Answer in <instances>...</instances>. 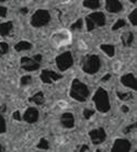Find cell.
<instances>
[{
  "mask_svg": "<svg viewBox=\"0 0 137 152\" xmlns=\"http://www.w3.org/2000/svg\"><path fill=\"white\" fill-rule=\"evenodd\" d=\"M71 39H72L71 33L69 31H67V30H59V31L55 32L51 37L52 44L56 48L69 45L71 43Z\"/></svg>",
  "mask_w": 137,
  "mask_h": 152,
  "instance_id": "6da1fadb",
  "label": "cell"
},
{
  "mask_svg": "<svg viewBox=\"0 0 137 152\" xmlns=\"http://www.w3.org/2000/svg\"><path fill=\"white\" fill-rule=\"evenodd\" d=\"M70 96L77 101L83 102L89 96V90L86 86V84L81 83L79 80H74L72 81L71 90H70Z\"/></svg>",
  "mask_w": 137,
  "mask_h": 152,
  "instance_id": "7a4b0ae2",
  "label": "cell"
},
{
  "mask_svg": "<svg viewBox=\"0 0 137 152\" xmlns=\"http://www.w3.org/2000/svg\"><path fill=\"white\" fill-rule=\"evenodd\" d=\"M93 101L96 103V108L102 113H105L110 110V104H109V97L105 90L99 89L96 91V95L93 96Z\"/></svg>",
  "mask_w": 137,
  "mask_h": 152,
  "instance_id": "3957f363",
  "label": "cell"
},
{
  "mask_svg": "<svg viewBox=\"0 0 137 152\" xmlns=\"http://www.w3.org/2000/svg\"><path fill=\"white\" fill-rule=\"evenodd\" d=\"M100 68V59L98 56L91 55L87 56L83 59L82 64V70L87 73H96Z\"/></svg>",
  "mask_w": 137,
  "mask_h": 152,
  "instance_id": "277c9868",
  "label": "cell"
},
{
  "mask_svg": "<svg viewBox=\"0 0 137 152\" xmlns=\"http://www.w3.org/2000/svg\"><path fill=\"white\" fill-rule=\"evenodd\" d=\"M49 13L46 10H38L34 13V15L31 19V24L35 28L44 26L49 22Z\"/></svg>",
  "mask_w": 137,
  "mask_h": 152,
  "instance_id": "5b68a950",
  "label": "cell"
},
{
  "mask_svg": "<svg viewBox=\"0 0 137 152\" xmlns=\"http://www.w3.org/2000/svg\"><path fill=\"white\" fill-rule=\"evenodd\" d=\"M56 64H57V67L59 68V70H64L68 69L69 67L72 65V57L70 53H64L60 56H58L56 58Z\"/></svg>",
  "mask_w": 137,
  "mask_h": 152,
  "instance_id": "8992f818",
  "label": "cell"
},
{
  "mask_svg": "<svg viewBox=\"0 0 137 152\" xmlns=\"http://www.w3.org/2000/svg\"><path fill=\"white\" fill-rule=\"evenodd\" d=\"M21 67L24 70L33 71V70H36L40 67V62L36 61L34 58L31 59L29 57H23V58H21Z\"/></svg>",
  "mask_w": 137,
  "mask_h": 152,
  "instance_id": "52a82bcc",
  "label": "cell"
},
{
  "mask_svg": "<svg viewBox=\"0 0 137 152\" xmlns=\"http://www.w3.org/2000/svg\"><path fill=\"white\" fill-rule=\"evenodd\" d=\"M89 135L94 145H99V143L104 141V139H105V132H104V130H103L102 128L94 129V130L89 132Z\"/></svg>",
  "mask_w": 137,
  "mask_h": 152,
  "instance_id": "ba28073f",
  "label": "cell"
},
{
  "mask_svg": "<svg viewBox=\"0 0 137 152\" xmlns=\"http://www.w3.org/2000/svg\"><path fill=\"white\" fill-rule=\"evenodd\" d=\"M62 78L60 75L54 72V71H49V70H43L41 75V79L45 83H52L53 81H56Z\"/></svg>",
  "mask_w": 137,
  "mask_h": 152,
  "instance_id": "9c48e42d",
  "label": "cell"
},
{
  "mask_svg": "<svg viewBox=\"0 0 137 152\" xmlns=\"http://www.w3.org/2000/svg\"><path fill=\"white\" fill-rule=\"evenodd\" d=\"M88 19L92 22L94 26H102L105 24V17L102 12H96V13L90 14Z\"/></svg>",
  "mask_w": 137,
  "mask_h": 152,
  "instance_id": "30bf717a",
  "label": "cell"
},
{
  "mask_svg": "<svg viewBox=\"0 0 137 152\" xmlns=\"http://www.w3.org/2000/svg\"><path fill=\"white\" fill-rule=\"evenodd\" d=\"M23 118H24V121H27V123H30V124L35 123L38 118V110L34 108V107H30V108H27V112H25V114H24V116H23Z\"/></svg>",
  "mask_w": 137,
  "mask_h": 152,
  "instance_id": "8fae6325",
  "label": "cell"
},
{
  "mask_svg": "<svg viewBox=\"0 0 137 152\" xmlns=\"http://www.w3.org/2000/svg\"><path fill=\"white\" fill-rule=\"evenodd\" d=\"M130 148V143L127 140H123V139H119L115 141L113 145V151H128Z\"/></svg>",
  "mask_w": 137,
  "mask_h": 152,
  "instance_id": "7c38bea8",
  "label": "cell"
},
{
  "mask_svg": "<svg viewBox=\"0 0 137 152\" xmlns=\"http://www.w3.org/2000/svg\"><path fill=\"white\" fill-rule=\"evenodd\" d=\"M122 83L124 86H130L132 89H136V79L133 75H126V76H123L122 79H121Z\"/></svg>",
  "mask_w": 137,
  "mask_h": 152,
  "instance_id": "4fadbf2b",
  "label": "cell"
},
{
  "mask_svg": "<svg viewBox=\"0 0 137 152\" xmlns=\"http://www.w3.org/2000/svg\"><path fill=\"white\" fill-rule=\"evenodd\" d=\"M62 124L67 128H71L75 124V121H74V116H72L70 113H65L63 114L62 116Z\"/></svg>",
  "mask_w": 137,
  "mask_h": 152,
  "instance_id": "5bb4252c",
  "label": "cell"
},
{
  "mask_svg": "<svg viewBox=\"0 0 137 152\" xmlns=\"http://www.w3.org/2000/svg\"><path fill=\"white\" fill-rule=\"evenodd\" d=\"M121 9H122V4L119 1H114V0L106 1V10L110 12H117Z\"/></svg>",
  "mask_w": 137,
  "mask_h": 152,
  "instance_id": "9a60e30c",
  "label": "cell"
},
{
  "mask_svg": "<svg viewBox=\"0 0 137 152\" xmlns=\"http://www.w3.org/2000/svg\"><path fill=\"white\" fill-rule=\"evenodd\" d=\"M12 28V22H7V23H1L0 24V35L1 36H7L10 33Z\"/></svg>",
  "mask_w": 137,
  "mask_h": 152,
  "instance_id": "2e32d148",
  "label": "cell"
},
{
  "mask_svg": "<svg viewBox=\"0 0 137 152\" xmlns=\"http://www.w3.org/2000/svg\"><path fill=\"white\" fill-rule=\"evenodd\" d=\"M32 47V45L29 43V42H25V41H22V42H19L17 45L14 46V48L17 52H21V50H27V49H30Z\"/></svg>",
  "mask_w": 137,
  "mask_h": 152,
  "instance_id": "e0dca14e",
  "label": "cell"
},
{
  "mask_svg": "<svg viewBox=\"0 0 137 152\" xmlns=\"http://www.w3.org/2000/svg\"><path fill=\"white\" fill-rule=\"evenodd\" d=\"M133 38L134 35L132 32H126V33H124L122 35V41H123V44L125 46H130L132 44V42H133Z\"/></svg>",
  "mask_w": 137,
  "mask_h": 152,
  "instance_id": "ac0fdd59",
  "label": "cell"
},
{
  "mask_svg": "<svg viewBox=\"0 0 137 152\" xmlns=\"http://www.w3.org/2000/svg\"><path fill=\"white\" fill-rule=\"evenodd\" d=\"M29 101L30 102H34L35 104H43V102H44V95H43V93L42 92H38V93H36L34 95V96H32L29 99Z\"/></svg>",
  "mask_w": 137,
  "mask_h": 152,
  "instance_id": "d6986e66",
  "label": "cell"
},
{
  "mask_svg": "<svg viewBox=\"0 0 137 152\" xmlns=\"http://www.w3.org/2000/svg\"><path fill=\"white\" fill-rule=\"evenodd\" d=\"M101 49L105 53L106 55L111 56V57L114 55V47H113V46H111V45H101Z\"/></svg>",
  "mask_w": 137,
  "mask_h": 152,
  "instance_id": "ffe728a7",
  "label": "cell"
},
{
  "mask_svg": "<svg viewBox=\"0 0 137 152\" xmlns=\"http://www.w3.org/2000/svg\"><path fill=\"white\" fill-rule=\"evenodd\" d=\"M83 6L86 8H90V9H96V8L100 7V2L99 1H85Z\"/></svg>",
  "mask_w": 137,
  "mask_h": 152,
  "instance_id": "44dd1931",
  "label": "cell"
},
{
  "mask_svg": "<svg viewBox=\"0 0 137 152\" xmlns=\"http://www.w3.org/2000/svg\"><path fill=\"white\" fill-rule=\"evenodd\" d=\"M117 96L120 97L121 100H128V99H132V96H133V95H132V93H120V92H119V93H117Z\"/></svg>",
  "mask_w": 137,
  "mask_h": 152,
  "instance_id": "7402d4cb",
  "label": "cell"
},
{
  "mask_svg": "<svg viewBox=\"0 0 137 152\" xmlns=\"http://www.w3.org/2000/svg\"><path fill=\"white\" fill-rule=\"evenodd\" d=\"M8 50V45L6 43H0V57L6 54Z\"/></svg>",
  "mask_w": 137,
  "mask_h": 152,
  "instance_id": "603a6c76",
  "label": "cell"
},
{
  "mask_svg": "<svg viewBox=\"0 0 137 152\" xmlns=\"http://www.w3.org/2000/svg\"><path fill=\"white\" fill-rule=\"evenodd\" d=\"M32 81V78L30 76H24L22 77V79H21V84L22 86H27V84H29V83Z\"/></svg>",
  "mask_w": 137,
  "mask_h": 152,
  "instance_id": "cb8c5ba5",
  "label": "cell"
},
{
  "mask_svg": "<svg viewBox=\"0 0 137 152\" xmlns=\"http://www.w3.org/2000/svg\"><path fill=\"white\" fill-rule=\"evenodd\" d=\"M124 25H125V21L124 20H119V21H116V23L113 25V30L115 31V30H117V28H123Z\"/></svg>",
  "mask_w": 137,
  "mask_h": 152,
  "instance_id": "d4e9b609",
  "label": "cell"
},
{
  "mask_svg": "<svg viewBox=\"0 0 137 152\" xmlns=\"http://www.w3.org/2000/svg\"><path fill=\"white\" fill-rule=\"evenodd\" d=\"M40 149H48V142L46 139H41V141L38 145Z\"/></svg>",
  "mask_w": 137,
  "mask_h": 152,
  "instance_id": "484cf974",
  "label": "cell"
},
{
  "mask_svg": "<svg viewBox=\"0 0 137 152\" xmlns=\"http://www.w3.org/2000/svg\"><path fill=\"white\" fill-rule=\"evenodd\" d=\"M136 18H137V15H136V10H135V11H133V12L130 13V22H132V24H133V25L137 24Z\"/></svg>",
  "mask_w": 137,
  "mask_h": 152,
  "instance_id": "4316f807",
  "label": "cell"
},
{
  "mask_svg": "<svg viewBox=\"0 0 137 152\" xmlns=\"http://www.w3.org/2000/svg\"><path fill=\"white\" fill-rule=\"evenodd\" d=\"M82 28V20L81 19H79L76 23H74V24L71 25V28L72 30H79V28Z\"/></svg>",
  "mask_w": 137,
  "mask_h": 152,
  "instance_id": "83f0119b",
  "label": "cell"
},
{
  "mask_svg": "<svg viewBox=\"0 0 137 152\" xmlns=\"http://www.w3.org/2000/svg\"><path fill=\"white\" fill-rule=\"evenodd\" d=\"M6 132V123L2 116H0V134Z\"/></svg>",
  "mask_w": 137,
  "mask_h": 152,
  "instance_id": "f1b7e54d",
  "label": "cell"
},
{
  "mask_svg": "<svg viewBox=\"0 0 137 152\" xmlns=\"http://www.w3.org/2000/svg\"><path fill=\"white\" fill-rule=\"evenodd\" d=\"M93 114H94V112H93L92 110H85V111H83V116H85V118H87V119H89Z\"/></svg>",
  "mask_w": 137,
  "mask_h": 152,
  "instance_id": "f546056e",
  "label": "cell"
},
{
  "mask_svg": "<svg viewBox=\"0 0 137 152\" xmlns=\"http://www.w3.org/2000/svg\"><path fill=\"white\" fill-rule=\"evenodd\" d=\"M7 14V8L0 6V17H6Z\"/></svg>",
  "mask_w": 137,
  "mask_h": 152,
  "instance_id": "4dcf8cb0",
  "label": "cell"
},
{
  "mask_svg": "<svg viewBox=\"0 0 137 152\" xmlns=\"http://www.w3.org/2000/svg\"><path fill=\"white\" fill-rule=\"evenodd\" d=\"M13 118L14 119H17V121H21V116H20V112H14L13 114Z\"/></svg>",
  "mask_w": 137,
  "mask_h": 152,
  "instance_id": "1f68e13d",
  "label": "cell"
},
{
  "mask_svg": "<svg viewBox=\"0 0 137 152\" xmlns=\"http://www.w3.org/2000/svg\"><path fill=\"white\" fill-rule=\"evenodd\" d=\"M135 127H136V125H135V124L130 125V126H128V127H126V129L124 130V132H125V134H127V132H130V130H132V128H135Z\"/></svg>",
  "mask_w": 137,
  "mask_h": 152,
  "instance_id": "d6a6232c",
  "label": "cell"
},
{
  "mask_svg": "<svg viewBox=\"0 0 137 152\" xmlns=\"http://www.w3.org/2000/svg\"><path fill=\"white\" fill-rule=\"evenodd\" d=\"M33 58H34L38 62H40V61L42 60V56H41V55H35L34 57H33Z\"/></svg>",
  "mask_w": 137,
  "mask_h": 152,
  "instance_id": "836d02e7",
  "label": "cell"
},
{
  "mask_svg": "<svg viewBox=\"0 0 137 152\" xmlns=\"http://www.w3.org/2000/svg\"><path fill=\"white\" fill-rule=\"evenodd\" d=\"M89 148H88V145H82V148L80 149V151H88Z\"/></svg>",
  "mask_w": 137,
  "mask_h": 152,
  "instance_id": "e575fe53",
  "label": "cell"
},
{
  "mask_svg": "<svg viewBox=\"0 0 137 152\" xmlns=\"http://www.w3.org/2000/svg\"><path fill=\"white\" fill-rule=\"evenodd\" d=\"M110 78H111V76H110V75H105V76H104V78H102V81H108Z\"/></svg>",
  "mask_w": 137,
  "mask_h": 152,
  "instance_id": "d590c367",
  "label": "cell"
},
{
  "mask_svg": "<svg viewBox=\"0 0 137 152\" xmlns=\"http://www.w3.org/2000/svg\"><path fill=\"white\" fill-rule=\"evenodd\" d=\"M21 13L22 14H25V13H27V8H23V9H21Z\"/></svg>",
  "mask_w": 137,
  "mask_h": 152,
  "instance_id": "8d00e7d4",
  "label": "cell"
},
{
  "mask_svg": "<svg viewBox=\"0 0 137 152\" xmlns=\"http://www.w3.org/2000/svg\"><path fill=\"white\" fill-rule=\"evenodd\" d=\"M122 111H123L124 113H127V112H128V107H127V106H122Z\"/></svg>",
  "mask_w": 137,
  "mask_h": 152,
  "instance_id": "74e56055",
  "label": "cell"
},
{
  "mask_svg": "<svg viewBox=\"0 0 137 152\" xmlns=\"http://www.w3.org/2000/svg\"><path fill=\"white\" fill-rule=\"evenodd\" d=\"M0 112H1V113H4V112H6V106H4V105H2V106H0Z\"/></svg>",
  "mask_w": 137,
  "mask_h": 152,
  "instance_id": "f35d334b",
  "label": "cell"
},
{
  "mask_svg": "<svg viewBox=\"0 0 137 152\" xmlns=\"http://www.w3.org/2000/svg\"><path fill=\"white\" fill-rule=\"evenodd\" d=\"M59 105H60L62 107H65L67 104H66V102H59Z\"/></svg>",
  "mask_w": 137,
  "mask_h": 152,
  "instance_id": "ab89813d",
  "label": "cell"
},
{
  "mask_svg": "<svg viewBox=\"0 0 137 152\" xmlns=\"http://www.w3.org/2000/svg\"><path fill=\"white\" fill-rule=\"evenodd\" d=\"M0 151H2V148H1V145H0Z\"/></svg>",
  "mask_w": 137,
  "mask_h": 152,
  "instance_id": "60d3db41",
  "label": "cell"
}]
</instances>
